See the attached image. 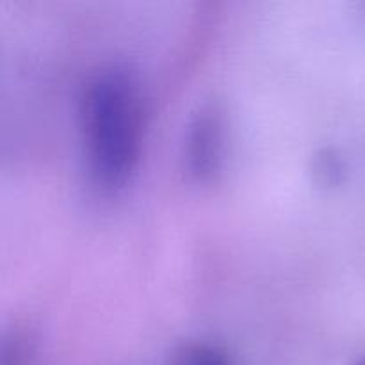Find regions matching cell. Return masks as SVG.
<instances>
[{
  "mask_svg": "<svg viewBox=\"0 0 365 365\" xmlns=\"http://www.w3.org/2000/svg\"><path fill=\"white\" fill-rule=\"evenodd\" d=\"M81 120L93 177L103 187L121 185L138 163L141 138L132 75L118 66L98 71L82 93Z\"/></svg>",
  "mask_w": 365,
  "mask_h": 365,
  "instance_id": "cell-1",
  "label": "cell"
},
{
  "mask_svg": "<svg viewBox=\"0 0 365 365\" xmlns=\"http://www.w3.org/2000/svg\"><path fill=\"white\" fill-rule=\"evenodd\" d=\"M168 365H230L227 355L205 342H185L175 348Z\"/></svg>",
  "mask_w": 365,
  "mask_h": 365,
  "instance_id": "cell-3",
  "label": "cell"
},
{
  "mask_svg": "<svg viewBox=\"0 0 365 365\" xmlns=\"http://www.w3.org/2000/svg\"><path fill=\"white\" fill-rule=\"evenodd\" d=\"M359 365H365V359L362 360V362H359Z\"/></svg>",
  "mask_w": 365,
  "mask_h": 365,
  "instance_id": "cell-5",
  "label": "cell"
},
{
  "mask_svg": "<svg viewBox=\"0 0 365 365\" xmlns=\"http://www.w3.org/2000/svg\"><path fill=\"white\" fill-rule=\"evenodd\" d=\"M314 177L321 185H337L344 180L346 166L339 153L331 148H324L314 157Z\"/></svg>",
  "mask_w": 365,
  "mask_h": 365,
  "instance_id": "cell-4",
  "label": "cell"
},
{
  "mask_svg": "<svg viewBox=\"0 0 365 365\" xmlns=\"http://www.w3.org/2000/svg\"><path fill=\"white\" fill-rule=\"evenodd\" d=\"M225 114L220 103L210 102L198 109L185 139L187 168L198 180L216 177L223 164Z\"/></svg>",
  "mask_w": 365,
  "mask_h": 365,
  "instance_id": "cell-2",
  "label": "cell"
}]
</instances>
